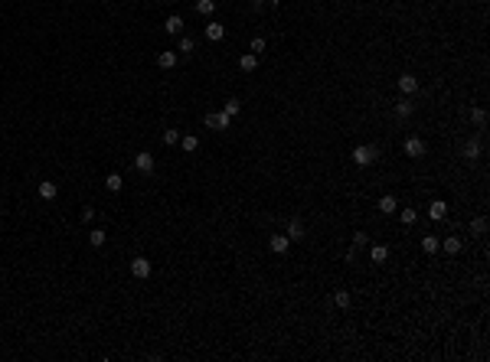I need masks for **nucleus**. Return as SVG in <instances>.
Returning a JSON list of instances; mask_svg holds the SVG:
<instances>
[{
    "label": "nucleus",
    "mask_w": 490,
    "mask_h": 362,
    "mask_svg": "<svg viewBox=\"0 0 490 362\" xmlns=\"http://www.w3.org/2000/svg\"><path fill=\"white\" fill-rule=\"evenodd\" d=\"M203 121H206V127H213V131H229V124H232V118H226L222 111H219V114H213V111H209Z\"/></svg>",
    "instance_id": "obj_2"
},
{
    "label": "nucleus",
    "mask_w": 490,
    "mask_h": 362,
    "mask_svg": "<svg viewBox=\"0 0 490 362\" xmlns=\"http://www.w3.org/2000/svg\"><path fill=\"white\" fill-rule=\"evenodd\" d=\"M222 36H226V26H222V23H209L206 26V39L209 43H219Z\"/></svg>",
    "instance_id": "obj_10"
},
{
    "label": "nucleus",
    "mask_w": 490,
    "mask_h": 362,
    "mask_svg": "<svg viewBox=\"0 0 490 362\" xmlns=\"http://www.w3.org/2000/svg\"><path fill=\"white\" fill-rule=\"evenodd\" d=\"M464 154H468L470 160H477V157H480V144H477V141H468V147H464Z\"/></svg>",
    "instance_id": "obj_30"
},
{
    "label": "nucleus",
    "mask_w": 490,
    "mask_h": 362,
    "mask_svg": "<svg viewBox=\"0 0 490 362\" xmlns=\"http://www.w3.org/2000/svg\"><path fill=\"white\" fill-rule=\"evenodd\" d=\"M105 238H108V235H105V229H92V232H88V241H92L95 248H101V245H105Z\"/></svg>",
    "instance_id": "obj_25"
},
{
    "label": "nucleus",
    "mask_w": 490,
    "mask_h": 362,
    "mask_svg": "<svg viewBox=\"0 0 490 362\" xmlns=\"http://www.w3.org/2000/svg\"><path fill=\"white\" fill-rule=\"evenodd\" d=\"M196 49V43H193V36H183L180 33V46H176V53H183V55H190Z\"/></svg>",
    "instance_id": "obj_19"
},
{
    "label": "nucleus",
    "mask_w": 490,
    "mask_h": 362,
    "mask_svg": "<svg viewBox=\"0 0 490 362\" xmlns=\"http://www.w3.org/2000/svg\"><path fill=\"white\" fill-rule=\"evenodd\" d=\"M213 10H216V0H196V13H203V17H213Z\"/></svg>",
    "instance_id": "obj_23"
},
{
    "label": "nucleus",
    "mask_w": 490,
    "mask_h": 362,
    "mask_svg": "<svg viewBox=\"0 0 490 362\" xmlns=\"http://www.w3.org/2000/svg\"><path fill=\"white\" fill-rule=\"evenodd\" d=\"M470 232H474V235H484V232H487V219H484V216L474 219V222H470Z\"/></svg>",
    "instance_id": "obj_28"
},
{
    "label": "nucleus",
    "mask_w": 490,
    "mask_h": 362,
    "mask_svg": "<svg viewBox=\"0 0 490 362\" xmlns=\"http://www.w3.org/2000/svg\"><path fill=\"white\" fill-rule=\"evenodd\" d=\"M399 91H402V95H415V91H418V78L409 75V72L399 75Z\"/></svg>",
    "instance_id": "obj_4"
},
{
    "label": "nucleus",
    "mask_w": 490,
    "mask_h": 362,
    "mask_svg": "<svg viewBox=\"0 0 490 362\" xmlns=\"http://www.w3.org/2000/svg\"><path fill=\"white\" fill-rule=\"evenodd\" d=\"M268 248H272L274 254H284L288 248H291V238H288V235H272V241H268Z\"/></svg>",
    "instance_id": "obj_8"
},
{
    "label": "nucleus",
    "mask_w": 490,
    "mask_h": 362,
    "mask_svg": "<svg viewBox=\"0 0 490 362\" xmlns=\"http://www.w3.org/2000/svg\"><path fill=\"white\" fill-rule=\"evenodd\" d=\"M163 144H180V131H176V127H167V131H163Z\"/></svg>",
    "instance_id": "obj_29"
},
{
    "label": "nucleus",
    "mask_w": 490,
    "mask_h": 362,
    "mask_svg": "<svg viewBox=\"0 0 490 362\" xmlns=\"http://www.w3.org/2000/svg\"><path fill=\"white\" fill-rule=\"evenodd\" d=\"M105 186H108L111 193H121V186H124V180H121V173H108V176H105Z\"/></svg>",
    "instance_id": "obj_17"
},
{
    "label": "nucleus",
    "mask_w": 490,
    "mask_h": 362,
    "mask_svg": "<svg viewBox=\"0 0 490 362\" xmlns=\"http://www.w3.org/2000/svg\"><path fill=\"white\" fill-rule=\"evenodd\" d=\"M288 238H291V241H301V238H304V225H301L297 219L288 222Z\"/></svg>",
    "instance_id": "obj_13"
},
{
    "label": "nucleus",
    "mask_w": 490,
    "mask_h": 362,
    "mask_svg": "<svg viewBox=\"0 0 490 362\" xmlns=\"http://www.w3.org/2000/svg\"><path fill=\"white\" fill-rule=\"evenodd\" d=\"M56 196H59V186H56V183H49V180L39 183V199H56Z\"/></svg>",
    "instance_id": "obj_15"
},
{
    "label": "nucleus",
    "mask_w": 490,
    "mask_h": 362,
    "mask_svg": "<svg viewBox=\"0 0 490 362\" xmlns=\"http://www.w3.org/2000/svg\"><path fill=\"white\" fill-rule=\"evenodd\" d=\"M239 69H242V72H255V69H258V55H255V53H245V55L239 59Z\"/></svg>",
    "instance_id": "obj_11"
},
{
    "label": "nucleus",
    "mask_w": 490,
    "mask_h": 362,
    "mask_svg": "<svg viewBox=\"0 0 490 362\" xmlns=\"http://www.w3.org/2000/svg\"><path fill=\"white\" fill-rule=\"evenodd\" d=\"M392 111H395L399 118H409V114H412V111H415V105H412V101H409V98H402V101H395V105H392Z\"/></svg>",
    "instance_id": "obj_12"
},
{
    "label": "nucleus",
    "mask_w": 490,
    "mask_h": 362,
    "mask_svg": "<svg viewBox=\"0 0 490 362\" xmlns=\"http://www.w3.org/2000/svg\"><path fill=\"white\" fill-rule=\"evenodd\" d=\"M395 209H399V202H395V196H382V199H379V212H382V216H392Z\"/></svg>",
    "instance_id": "obj_14"
},
{
    "label": "nucleus",
    "mask_w": 490,
    "mask_h": 362,
    "mask_svg": "<svg viewBox=\"0 0 490 362\" xmlns=\"http://www.w3.org/2000/svg\"><path fill=\"white\" fill-rule=\"evenodd\" d=\"M134 166H137L141 173H154V154H147V150H141V154L134 157Z\"/></svg>",
    "instance_id": "obj_6"
},
{
    "label": "nucleus",
    "mask_w": 490,
    "mask_h": 362,
    "mask_svg": "<svg viewBox=\"0 0 490 362\" xmlns=\"http://www.w3.org/2000/svg\"><path fill=\"white\" fill-rule=\"evenodd\" d=\"M333 304H337L340 310H347L350 307V294H347V290H337V294H333Z\"/></svg>",
    "instance_id": "obj_26"
},
{
    "label": "nucleus",
    "mask_w": 490,
    "mask_h": 362,
    "mask_svg": "<svg viewBox=\"0 0 490 362\" xmlns=\"http://www.w3.org/2000/svg\"><path fill=\"white\" fill-rule=\"evenodd\" d=\"M370 258H372V261H376V264H382V261H386V258H389V248H386V245H372Z\"/></svg>",
    "instance_id": "obj_20"
},
{
    "label": "nucleus",
    "mask_w": 490,
    "mask_h": 362,
    "mask_svg": "<svg viewBox=\"0 0 490 362\" xmlns=\"http://www.w3.org/2000/svg\"><path fill=\"white\" fill-rule=\"evenodd\" d=\"M353 163H356V166L376 163V147H372V144H359V147H353Z\"/></svg>",
    "instance_id": "obj_1"
},
{
    "label": "nucleus",
    "mask_w": 490,
    "mask_h": 362,
    "mask_svg": "<svg viewBox=\"0 0 490 362\" xmlns=\"http://www.w3.org/2000/svg\"><path fill=\"white\" fill-rule=\"evenodd\" d=\"M438 248H441V241H438L435 235H425V238H422V252L425 254H435Z\"/></svg>",
    "instance_id": "obj_16"
},
{
    "label": "nucleus",
    "mask_w": 490,
    "mask_h": 362,
    "mask_svg": "<svg viewBox=\"0 0 490 362\" xmlns=\"http://www.w3.org/2000/svg\"><path fill=\"white\" fill-rule=\"evenodd\" d=\"M441 248H445L448 254H457V252H461V238H454V235H448V238L441 241Z\"/></svg>",
    "instance_id": "obj_22"
},
{
    "label": "nucleus",
    "mask_w": 490,
    "mask_h": 362,
    "mask_svg": "<svg viewBox=\"0 0 490 362\" xmlns=\"http://www.w3.org/2000/svg\"><path fill=\"white\" fill-rule=\"evenodd\" d=\"M163 30H167V33H174V36H180V33H183V17H176V13H174V17H167Z\"/></svg>",
    "instance_id": "obj_9"
},
{
    "label": "nucleus",
    "mask_w": 490,
    "mask_h": 362,
    "mask_svg": "<svg viewBox=\"0 0 490 362\" xmlns=\"http://www.w3.org/2000/svg\"><path fill=\"white\" fill-rule=\"evenodd\" d=\"M131 274L137 277V281H147V277H151V261H147V258H134V261H131Z\"/></svg>",
    "instance_id": "obj_3"
},
{
    "label": "nucleus",
    "mask_w": 490,
    "mask_h": 362,
    "mask_svg": "<svg viewBox=\"0 0 490 362\" xmlns=\"http://www.w3.org/2000/svg\"><path fill=\"white\" fill-rule=\"evenodd\" d=\"M366 241H370V238H366L363 232H356V235H353V245H356V248H366Z\"/></svg>",
    "instance_id": "obj_33"
},
{
    "label": "nucleus",
    "mask_w": 490,
    "mask_h": 362,
    "mask_svg": "<svg viewBox=\"0 0 490 362\" xmlns=\"http://www.w3.org/2000/svg\"><path fill=\"white\" fill-rule=\"evenodd\" d=\"M405 157H425V141L422 137H409V141H405Z\"/></svg>",
    "instance_id": "obj_5"
},
{
    "label": "nucleus",
    "mask_w": 490,
    "mask_h": 362,
    "mask_svg": "<svg viewBox=\"0 0 490 362\" xmlns=\"http://www.w3.org/2000/svg\"><path fill=\"white\" fill-rule=\"evenodd\" d=\"M448 216V202L445 199H435L431 206H428V219H435V222H441Z\"/></svg>",
    "instance_id": "obj_7"
},
{
    "label": "nucleus",
    "mask_w": 490,
    "mask_h": 362,
    "mask_svg": "<svg viewBox=\"0 0 490 362\" xmlns=\"http://www.w3.org/2000/svg\"><path fill=\"white\" fill-rule=\"evenodd\" d=\"M470 118H474V124L480 127V124L487 121V111H484V108H474V111H470Z\"/></svg>",
    "instance_id": "obj_31"
},
{
    "label": "nucleus",
    "mask_w": 490,
    "mask_h": 362,
    "mask_svg": "<svg viewBox=\"0 0 490 362\" xmlns=\"http://www.w3.org/2000/svg\"><path fill=\"white\" fill-rule=\"evenodd\" d=\"M239 111H242V105H239L235 98H229L226 108H222V114H226V118H239Z\"/></svg>",
    "instance_id": "obj_24"
},
{
    "label": "nucleus",
    "mask_w": 490,
    "mask_h": 362,
    "mask_svg": "<svg viewBox=\"0 0 490 362\" xmlns=\"http://www.w3.org/2000/svg\"><path fill=\"white\" fill-rule=\"evenodd\" d=\"M157 66L160 69H174L176 66V53H157Z\"/></svg>",
    "instance_id": "obj_18"
},
{
    "label": "nucleus",
    "mask_w": 490,
    "mask_h": 362,
    "mask_svg": "<svg viewBox=\"0 0 490 362\" xmlns=\"http://www.w3.org/2000/svg\"><path fill=\"white\" fill-rule=\"evenodd\" d=\"M180 144H183L186 154H196V150H199V141H196L193 134H183V137H180Z\"/></svg>",
    "instance_id": "obj_21"
},
{
    "label": "nucleus",
    "mask_w": 490,
    "mask_h": 362,
    "mask_svg": "<svg viewBox=\"0 0 490 362\" xmlns=\"http://www.w3.org/2000/svg\"><path fill=\"white\" fill-rule=\"evenodd\" d=\"M252 53H255V55L265 53V39H261V36H255V39H252Z\"/></svg>",
    "instance_id": "obj_32"
},
{
    "label": "nucleus",
    "mask_w": 490,
    "mask_h": 362,
    "mask_svg": "<svg viewBox=\"0 0 490 362\" xmlns=\"http://www.w3.org/2000/svg\"><path fill=\"white\" fill-rule=\"evenodd\" d=\"M399 219H402V225H412V222L418 219V212H415V209H402V212H399Z\"/></svg>",
    "instance_id": "obj_27"
}]
</instances>
